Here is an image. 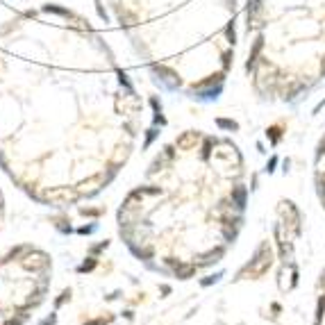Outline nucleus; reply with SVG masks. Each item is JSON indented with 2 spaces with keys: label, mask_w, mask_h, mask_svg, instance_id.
Returning a JSON list of instances; mask_svg holds the SVG:
<instances>
[{
  "label": "nucleus",
  "mask_w": 325,
  "mask_h": 325,
  "mask_svg": "<svg viewBox=\"0 0 325 325\" xmlns=\"http://www.w3.org/2000/svg\"><path fill=\"white\" fill-rule=\"evenodd\" d=\"M273 266V248L268 241H264L260 248H257L255 257L250 260V264H248L246 268H241V273H239V280H257V277L266 275L268 268Z\"/></svg>",
  "instance_id": "obj_1"
},
{
  "label": "nucleus",
  "mask_w": 325,
  "mask_h": 325,
  "mask_svg": "<svg viewBox=\"0 0 325 325\" xmlns=\"http://www.w3.org/2000/svg\"><path fill=\"white\" fill-rule=\"evenodd\" d=\"M280 214H282V221H284L282 225H286V228H289L291 232L298 237L300 230H303V225H300V223H303V219H300L298 207H296L291 200H282L280 202Z\"/></svg>",
  "instance_id": "obj_2"
},
{
  "label": "nucleus",
  "mask_w": 325,
  "mask_h": 325,
  "mask_svg": "<svg viewBox=\"0 0 325 325\" xmlns=\"http://www.w3.org/2000/svg\"><path fill=\"white\" fill-rule=\"evenodd\" d=\"M153 73H155V84H159V87L168 89V91H175L180 87V75L173 68H168V66H153Z\"/></svg>",
  "instance_id": "obj_3"
},
{
  "label": "nucleus",
  "mask_w": 325,
  "mask_h": 325,
  "mask_svg": "<svg viewBox=\"0 0 325 325\" xmlns=\"http://www.w3.org/2000/svg\"><path fill=\"white\" fill-rule=\"evenodd\" d=\"M48 255L46 252H41V250H25V255L21 257V266L25 268V271H46L48 268Z\"/></svg>",
  "instance_id": "obj_4"
},
{
  "label": "nucleus",
  "mask_w": 325,
  "mask_h": 325,
  "mask_svg": "<svg viewBox=\"0 0 325 325\" xmlns=\"http://www.w3.org/2000/svg\"><path fill=\"white\" fill-rule=\"evenodd\" d=\"M221 91H223V84H214V87H202V89H191L189 96L196 98V100H216V98L221 96Z\"/></svg>",
  "instance_id": "obj_5"
},
{
  "label": "nucleus",
  "mask_w": 325,
  "mask_h": 325,
  "mask_svg": "<svg viewBox=\"0 0 325 325\" xmlns=\"http://www.w3.org/2000/svg\"><path fill=\"white\" fill-rule=\"evenodd\" d=\"M275 239H277V243H280L282 262L291 264V260H294V252H291V241H286V239H284V230H282V225H277V228H275Z\"/></svg>",
  "instance_id": "obj_6"
},
{
  "label": "nucleus",
  "mask_w": 325,
  "mask_h": 325,
  "mask_svg": "<svg viewBox=\"0 0 325 325\" xmlns=\"http://www.w3.org/2000/svg\"><path fill=\"white\" fill-rule=\"evenodd\" d=\"M262 48H264V37L260 34L255 39V44H252V48H250V53H248V62H246V70L250 73L252 68H255V64H257V59H260V53H262Z\"/></svg>",
  "instance_id": "obj_7"
},
{
  "label": "nucleus",
  "mask_w": 325,
  "mask_h": 325,
  "mask_svg": "<svg viewBox=\"0 0 325 325\" xmlns=\"http://www.w3.org/2000/svg\"><path fill=\"white\" fill-rule=\"evenodd\" d=\"M198 139H200V134H198V132H187V134H182L180 139H177V148H182V150L196 148Z\"/></svg>",
  "instance_id": "obj_8"
},
{
  "label": "nucleus",
  "mask_w": 325,
  "mask_h": 325,
  "mask_svg": "<svg viewBox=\"0 0 325 325\" xmlns=\"http://www.w3.org/2000/svg\"><path fill=\"white\" fill-rule=\"evenodd\" d=\"M262 12V0H248L246 7V18H248V30L252 27V21L257 18V14Z\"/></svg>",
  "instance_id": "obj_9"
},
{
  "label": "nucleus",
  "mask_w": 325,
  "mask_h": 325,
  "mask_svg": "<svg viewBox=\"0 0 325 325\" xmlns=\"http://www.w3.org/2000/svg\"><path fill=\"white\" fill-rule=\"evenodd\" d=\"M246 196H248L246 187H237V189L232 191V205L237 207V209H243V207H246Z\"/></svg>",
  "instance_id": "obj_10"
},
{
  "label": "nucleus",
  "mask_w": 325,
  "mask_h": 325,
  "mask_svg": "<svg viewBox=\"0 0 325 325\" xmlns=\"http://www.w3.org/2000/svg\"><path fill=\"white\" fill-rule=\"evenodd\" d=\"M196 273V264H177L175 266V275L180 277V280H189L191 275H194Z\"/></svg>",
  "instance_id": "obj_11"
},
{
  "label": "nucleus",
  "mask_w": 325,
  "mask_h": 325,
  "mask_svg": "<svg viewBox=\"0 0 325 325\" xmlns=\"http://www.w3.org/2000/svg\"><path fill=\"white\" fill-rule=\"evenodd\" d=\"M221 257H223V248H216V250L205 252V255H202V257H198V264H200V266H207V264H214V262H219Z\"/></svg>",
  "instance_id": "obj_12"
},
{
  "label": "nucleus",
  "mask_w": 325,
  "mask_h": 325,
  "mask_svg": "<svg viewBox=\"0 0 325 325\" xmlns=\"http://www.w3.org/2000/svg\"><path fill=\"white\" fill-rule=\"evenodd\" d=\"M266 136L271 139L273 146H277V143H280V139H282V128H280V125H273V128L266 130Z\"/></svg>",
  "instance_id": "obj_13"
},
{
  "label": "nucleus",
  "mask_w": 325,
  "mask_h": 325,
  "mask_svg": "<svg viewBox=\"0 0 325 325\" xmlns=\"http://www.w3.org/2000/svg\"><path fill=\"white\" fill-rule=\"evenodd\" d=\"M216 125L223 130H230V132H237L239 130V123L237 121H230V119H216Z\"/></svg>",
  "instance_id": "obj_14"
},
{
  "label": "nucleus",
  "mask_w": 325,
  "mask_h": 325,
  "mask_svg": "<svg viewBox=\"0 0 325 325\" xmlns=\"http://www.w3.org/2000/svg\"><path fill=\"white\" fill-rule=\"evenodd\" d=\"M44 12L48 14H59V16H66V18H73V14L68 12V9H62V7H55V5H46Z\"/></svg>",
  "instance_id": "obj_15"
},
{
  "label": "nucleus",
  "mask_w": 325,
  "mask_h": 325,
  "mask_svg": "<svg viewBox=\"0 0 325 325\" xmlns=\"http://www.w3.org/2000/svg\"><path fill=\"white\" fill-rule=\"evenodd\" d=\"M225 37H228V41H230L232 46L237 44V27H234V21L225 25Z\"/></svg>",
  "instance_id": "obj_16"
},
{
  "label": "nucleus",
  "mask_w": 325,
  "mask_h": 325,
  "mask_svg": "<svg viewBox=\"0 0 325 325\" xmlns=\"http://www.w3.org/2000/svg\"><path fill=\"white\" fill-rule=\"evenodd\" d=\"M132 250H134V255H136V257H141V260H148V257L153 255V246H146V248H136V246H132Z\"/></svg>",
  "instance_id": "obj_17"
},
{
  "label": "nucleus",
  "mask_w": 325,
  "mask_h": 325,
  "mask_svg": "<svg viewBox=\"0 0 325 325\" xmlns=\"http://www.w3.org/2000/svg\"><path fill=\"white\" fill-rule=\"evenodd\" d=\"M211 146H216V141L209 136V139H205V148H202V157H205V159L209 157V153H211Z\"/></svg>",
  "instance_id": "obj_18"
},
{
  "label": "nucleus",
  "mask_w": 325,
  "mask_h": 325,
  "mask_svg": "<svg viewBox=\"0 0 325 325\" xmlns=\"http://www.w3.org/2000/svg\"><path fill=\"white\" fill-rule=\"evenodd\" d=\"M119 80H121V84H123V87L125 89H128V91L132 93V91H134V89H132V84H130V80H128V75H125L123 73V70H119Z\"/></svg>",
  "instance_id": "obj_19"
},
{
  "label": "nucleus",
  "mask_w": 325,
  "mask_h": 325,
  "mask_svg": "<svg viewBox=\"0 0 325 325\" xmlns=\"http://www.w3.org/2000/svg\"><path fill=\"white\" fill-rule=\"evenodd\" d=\"M232 50H228V53H223V70H228L230 68V62H232Z\"/></svg>",
  "instance_id": "obj_20"
},
{
  "label": "nucleus",
  "mask_w": 325,
  "mask_h": 325,
  "mask_svg": "<svg viewBox=\"0 0 325 325\" xmlns=\"http://www.w3.org/2000/svg\"><path fill=\"white\" fill-rule=\"evenodd\" d=\"M325 155V134H323V139L318 141V146H316V159H321Z\"/></svg>",
  "instance_id": "obj_21"
},
{
  "label": "nucleus",
  "mask_w": 325,
  "mask_h": 325,
  "mask_svg": "<svg viewBox=\"0 0 325 325\" xmlns=\"http://www.w3.org/2000/svg\"><path fill=\"white\" fill-rule=\"evenodd\" d=\"M157 134H159V132H157V130H148V134H146V143H143V146H146V148H148V146H150V143H153V141H155V136H157Z\"/></svg>",
  "instance_id": "obj_22"
},
{
  "label": "nucleus",
  "mask_w": 325,
  "mask_h": 325,
  "mask_svg": "<svg viewBox=\"0 0 325 325\" xmlns=\"http://www.w3.org/2000/svg\"><path fill=\"white\" fill-rule=\"evenodd\" d=\"M93 266H96V260H89V262H84L82 266H80V271H82V273H84V271H91Z\"/></svg>",
  "instance_id": "obj_23"
},
{
  "label": "nucleus",
  "mask_w": 325,
  "mask_h": 325,
  "mask_svg": "<svg viewBox=\"0 0 325 325\" xmlns=\"http://www.w3.org/2000/svg\"><path fill=\"white\" fill-rule=\"evenodd\" d=\"M150 105H153V110H155V114H159L162 112V102L157 100V98H150Z\"/></svg>",
  "instance_id": "obj_24"
},
{
  "label": "nucleus",
  "mask_w": 325,
  "mask_h": 325,
  "mask_svg": "<svg viewBox=\"0 0 325 325\" xmlns=\"http://www.w3.org/2000/svg\"><path fill=\"white\" fill-rule=\"evenodd\" d=\"M275 166H277V157H271V159H268L266 171H268V173H273V171H275Z\"/></svg>",
  "instance_id": "obj_25"
},
{
  "label": "nucleus",
  "mask_w": 325,
  "mask_h": 325,
  "mask_svg": "<svg viewBox=\"0 0 325 325\" xmlns=\"http://www.w3.org/2000/svg\"><path fill=\"white\" fill-rule=\"evenodd\" d=\"M96 9H98V14H100V18H105V21H107V12H105V9H102L100 0H96Z\"/></svg>",
  "instance_id": "obj_26"
},
{
  "label": "nucleus",
  "mask_w": 325,
  "mask_h": 325,
  "mask_svg": "<svg viewBox=\"0 0 325 325\" xmlns=\"http://www.w3.org/2000/svg\"><path fill=\"white\" fill-rule=\"evenodd\" d=\"M316 187H323L325 189V173H318L316 175Z\"/></svg>",
  "instance_id": "obj_27"
},
{
  "label": "nucleus",
  "mask_w": 325,
  "mask_h": 325,
  "mask_svg": "<svg viewBox=\"0 0 325 325\" xmlns=\"http://www.w3.org/2000/svg\"><path fill=\"white\" fill-rule=\"evenodd\" d=\"M66 298H70V291H64V294H62V298L57 300V307H59V305H62V303H66Z\"/></svg>",
  "instance_id": "obj_28"
},
{
  "label": "nucleus",
  "mask_w": 325,
  "mask_h": 325,
  "mask_svg": "<svg viewBox=\"0 0 325 325\" xmlns=\"http://www.w3.org/2000/svg\"><path fill=\"white\" fill-rule=\"evenodd\" d=\"M316 191H318V198H321V202H323V207H325V189H323V187H316Z\"/></svg>",
  "instance_id": "obj_29"
},
{
  "label": "nucleus",
  "mask_w": 325,
  "mask_h": 325,
  "mask_svg": "<svg viewBox=\"0 0 325 325\" xmlns=\"http://www.w3.org/2000/svg\"><path fill=\"white\" fill-rule=\"evenodd\" d=\"M323 107H325V98H323V100H321V102H318V105H316V107H314V114H318V112H321V110H323Z\"/></svg>",
  "instance_id": "obj_30"
},
{
  "label": "nucleus",
  "mask_w": 325,
  "mask_h": 325,
  "mask_svg": "<svg viewBox=\"0 0 325 325\" xmlns=\"http://www.w3.org/2000/svg\"><path fill=\"white\" fill-rule=\"evenodd\" d=\"M321 75H323V78H325V57L321 59Z\"/></svg>",
  "instance_id": "obj_31"
},
{
  "label": "nucleus",
  "mask_w": 325,
  "mask_h": 325,
  "mask_svg": "<svg viewBox=\"0 0 325 325\" xmlns=\"http://www.w3.org/2000/svg\"><path fill=\"white\" fill-rule=\"evenodd\" d=\"M0 209H3V194H0Z\"/></svg>",
  "instance_id": "obj_32"
}]
</instances>
